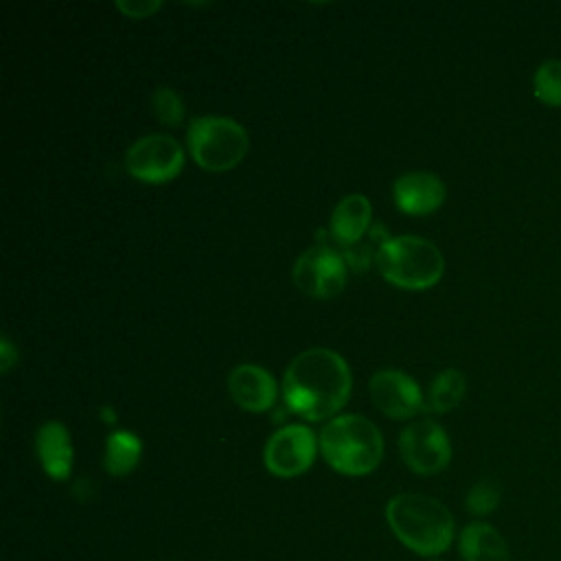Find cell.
Segmentation results:
<instances>
[{
  "mask_svg": "<svg viewBox=\"0 0 561 561\" xmlns=\"http://www.w3.org/2000/svg\"><path fill=\"white\" fill-rule=\"evenodd\" d=\"M142 443L136 434L127 430H116L110 434L105 443L103 465L112 476H127L140 460Z\"/></svg>",
  "mask_w": 561,
  "mask_h": 561,
  "instance_id": "16",
  "label": "cell"
},
{
  "mask_svg": "<svg viewBox=\"0 0 561 561\" xmlns=\"http://www.w3.org/2000/svg\"><path fill=\"white\" fill-rule=\"evenodd\" d=\"M186 142L193 160L206 171H228L248 153L245 129L226 116H197L188 125Z\"/></svg>",
  "mask_w": 561,
  "mask_h": 561,
  "instance_id": "5",
  "label": "cell"
},
{
  "mask_svg": "<svg viewBox=\"0 0 561 561\" xmlns=\"http://www.w3.org/2000/svg\"><path fill=\"white\" fill-rule=\"evenodd\" d=\"M370 261V250L368 245H362V243H353L346 248L344 252V263H348L353 270H364Z\"/></svg>",
  "mask_w": 561,
  "mask_h": 561,
  "instance_id": "22",
  "label": "cell"
},
{
  "mask_svg": "<svg viewBox=\"0 0 561 561\" xmlns=\"http://www.w3.org/2000/svg\"><path fill=\"white\" fill-rule=\"evenodd\" d=\"M351 386V368L340 353L307 348L285 370L283 399L294 414L307 421H324L346 403Z\"/></svg>",
  "mask_w": 561,
  "mask_h": 561,
  "instance_id": "1",
  "label": "cell"
},
{
  "mask_svg": "<svg viewBox=\"0 0 561 561\" xmlns=\"http://www.w3.org/2000/svg\"><path fill=\"white\" fill-rule=\"evenodd\" d=\"M101 416L107 419V423H114V412H112V408H101Z\"/></svg>",
  "mask_w": 561,
  "mask_h": 561,
  "instance_id": "24",
  "label": "cell"
},
{
  "mask_svg": "<svg viewBox=\"0 0 561 561\" xmlns=\"http://www.w3.org/2000/svg\"><path fill=\"white\" fill-rule=\"evenodd\" d=\"M228 392L234 403L248 412L270 410L276 401L274 377L256 364H239L228 375Z\"/></svg>",
  "mask_w": 561,
  "mask_h": 561,
  "instance_id": "11",
  "label": "cell"
},
{
  "mask_svg": "<svg viewBox=\"0 0 561 561\" xmlns=\"http://www.w3.org/2000/svg\"><path fill=\"white\" fill-rule=\"evenodd\" d=\"M184 164V151L175 138L167 134H149L138 138L125 156L127 171L149 184L173 180Z\"/></svg>",
  "mask_w": 561,
  "mask_h": 561,
  "instance_id": "6",
  "label": "cell"
},
{
  "mask_svg": "<svg viewBox=\"0 0 561 561\" xmlns=\"http://www.w3.org/2000/svg\"><path fill=\"white\" fill-rule=\"evenodd\" d=\"M386 519L394 537L421 557L445 552L456 533L449 508L421 493H399L386 506Z\"/></svg>",
  "mask_w": 561,
  "mask_h": 561,
  "instance_id": "2",
  "label": "cell"
},
{
  "mask_svg": "<svg viewBox=\"0 0 561 561\" xmlns=\"http://www.w3.org/2000/svg\"><path fill=\"white\" fill-rule=\"evenodd\" d=\"M467 381L465 375L456 368H445L443 373H438L430 386V394H427V408L434 412H449L451 408H456L465 394Z\"/></svg>",
  "mask_w": 561,
  "mask_h": 561,
  "instance_id": "17",
  "label": "cell"
},
{
  "mask_svg": "<svg viewBox=\"0 0 561 561\" xmlns=\"http://www.w3.org/2000/svg\"><path fill=\"white\" fill-rule=\"evenodd\" d=\"M375 261L381 276L403 289H427L440 280L445 270L440 250L414 234L381 241Z\"/></svg>",
  "mask_w": 561,
  "mask_h": 561,
  "instance_id": "4",
  "label": "cell"
},
{
  "mask_svg": "<svg viewBox=\"0 0 561 561\" xmlns=\"http://www.w3.org/2000/svg\"><path fill=\"white\" fill-rule=\"evenodd\" d=\"M291 278L311 298H333L346 285L344 256L324 243L311 245L296 259Z\"/></svg>",
  "mask_w": 561,
  "mask_h": 561,
  "instance_id": "7",
  "label": "cell"
},
{
  "mask_svg": "<svg viewBox=\"0 0 561 561\" xmlns=\"http://www.w3.org/2000/svg\"><path fill=\"white\" fill-rule=\"evenodd\" d=\"M13 362H18V353H15L13 344L9 342V337L4 335L0 340V368H2V373H7L13 366Z\"/></svg>",
  "mask_w": 561,
  "mask_h": 561,
  "instance_id": "23",
  "label": "cell"
},
{
  "mask_svg": "<svg viewBox=\"0 0 561 561\" xmlns=\"http://www.w3.org/2000/svg\"><path fill=\"white\" fill-rule=\"evenodd\" d=\"M316 458V436L307 425H285L276 430L263 451L265 467L278 478L305 473Z\"/></svg>",
  "mask_w": 561,
  "mask_h": 561,
  "instance_id": "9",
  "label": "cell"
},
{
  "mask_svg": "<svg viewBox=\"0 0 561 561\" xmlns=\"http://www.w3.org/2000/svg\"><path fill=\"white\" fill-rule=\"evenodd\" d=\"M151 112L164 125H180L184 118V103L178 92L160 85L151 94Z\"/></svg>",
  "mask_w": 561,
  "mask_h": 561,
  "instance_id": "19",
  "label": "cell"
},
{
  "mask_svg": "<svg viewBox=\"0 0 561 561\" xmlns=\"http://www.w3.org/2000/svg\"><path fill=\"white\" fill-rule=\"evenodd\" d=\"M500 497H502V491L500 486L493 482V480H478L469 491H467V500H465V506L471 515H489L497 508L500 504Z\"/></svg>",
  "mask_w": 561,
  "mask_h": 561,
  "instance_id": "20",
  "label": "cell"
},
{
  "mask_svg": "<svg viewBox=\"0 0 561 561\" xmlns=\"http://www.w3.org/2000/svg\"><path fill=\"white\" fill-rule=\"evenodd\" d=\"M533 92L541 103L561 107V59H548L535 70Z\"/></svg>",
  "mask_w": 561,
  "mask_h": 561,
  "instance_id": "18",
  "label": "cell"
},
{
  "mask_svg": "<svg viewBox=\"0 0 561 561\" xmlns=\"http://www.w3.org/2000/svg\"><path fill=\"white\" fill-rule=\"evenodd\" d=\"M368 392L373 403L392 419H410L423 408V394L416 381L394 368L375 373Z\"/></svg>",
  "mask_w": 561,
  "mask_h": 561,
  "instance_id": "10",
  "label": "cell"
},
{
  "mask_svg": "<svg viewBox=\"0 0 561 561\" xmlns=\"http://www.w3.org/2000/svg\"><path fill=\"white\" fill-rule=\"evenodd\" d=\"M162 7V2L158 0H118L116 9L121 13H125L127 18H147L153 11H158Z\"/></svg>",
  "mask_w": 561,
  "mask_h": 561,
  "instance_id": "21",
  "label": "cell"
},
{
  "mask_svg": "<svg viewBox=\"0 0 561 561\" xmlns=\"http://www.w3.org/2000/svg\"><path fill=\"white\" fill-rule=\"evenodd\" d=\"M399 451L403 462L421 476L443 471L451 458L449 438L432 419H421L405 425L399 436Z\"/></svg>",
  "mask_w": 561,
  "mask_h": 561,
  "instance_id": "8",
  "label": "cell"
},
{
  "mask_svg": "<svg viewBox=\"0 0 561 561\" xmlns=\"http://www.w3.org/2000/svg\"><path fill=\"white\" fill-rule=\"evenodd\" d=\"M394 204L408 215H427L445 202V184L430 171L403 173L392 188Z\"/></svg>",
  "mask_w": 561,
  "mask_h": 561,
  "instance_id": "12",
  "label": "cell"
},
{
  "mask_svg": "<svg viewBox=\"0 0 561 561\" xmlns=\"http://www.w3.org/2000/svg\"><path fill=\"white\" fill-rule=\"evenodd\" d=\"M458 550L465 561H513L506 539L486 522H471L458 537Z\"/></svg>",
  "mask_w": 561,
  "mask_h": 561,
  "instance_id": "14",
  "label": "cell"
},
{
  "mask_svg": "<svg viewBox=\"0 0 561 561\" xmlns=\"http://www.w3.org/2000/svg\"><path fill=\"white\" fill-rule=\"evenodd\" d=\"M324 460L344 476H366L383 456V438L373 421L362 414H342L320 432Z\"/></svg>",
  "mask_w": 561,
  "mask_h": 561,
  "instance_id": "3",
  "label": "cell"
},
{
  "mask_svg": "<svg viewBox=\"0 0 561 561\" xmlns=\"http://www.w3.org/2000/svg\"><path fill=\"white\" fill-rule=\"evenodd\" d=\"M35 447L44 471L53 480H66L72 469V443L64 423L48 421L37 430Z\"/></svg>",
  "mask_w": 561,
  "mask_h": 561,
  "instance_id": "13",
  "label": "cell"
},
{
  "mask_svg": "<svg viewBox=\"0 0 561 561\" xmlns=\"http://www.w3.org/2000/svg\"><path fill=\"white\" fill-rule=\"evenodd\" d=\"M370 224V202L368 197L353 193L340 199L331 215V234L344 248L357 243Z\"/></svg>",
  "mask_w": 561,
  "mask_h": 561,
  "instance_id": "15",
  "label": "cell"
}]
</instances>
